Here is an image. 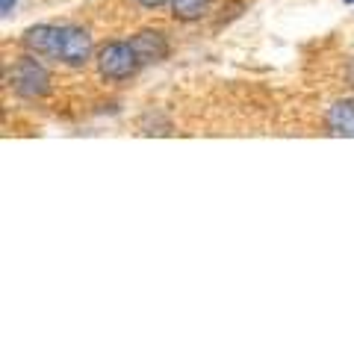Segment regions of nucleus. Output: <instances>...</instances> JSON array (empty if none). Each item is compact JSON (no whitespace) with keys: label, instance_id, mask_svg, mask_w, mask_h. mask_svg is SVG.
<instances>
[{"label":"nucleus","instance_id":"obj_1","mask_svg":"<svg viewBox=\"0 0 354 354\" xmlns=\"http://www.w3.org/2000/svg\"><path fill=\"white\" fill-rule=\"evenodd\" d=\"M24 48L36 57H50L65 65H86L92 59V36L74 24H39L24 32Z\"/></svg>","mask_w":354,"mask_h":354},{"label":"nucleus","instance_id":"obj_2","mask_svg":"<svg viewBox=\"0 0 354 354\" xmlns=\"http://www.w3.org/2000/svg\"><path fill=\"white\" fill-rule=\"evenodd\" d=\"M139 53L133 50V44L127 41H109L106 48L97 53V68H101L104 77H109V80H124V77H130L133 71L139 68Z\"/></svg>","mask_w":354,"mask_h":354},{"label":"nucleus","instance_id":"obj_3","mask_svg":"<svg viewBox=\"0 0 354 354\" xmlns=\"http://www.w3.org/2000/svg\"><path fill=\"white\" fill-rule=\"evenodd\" d=\"M48 83H50V77H48V71L41 68L39 59L24 57V59L15 62V68H12V88L21 97H30V101H32V97H41L44 92H48Z\"/></svg>","mask_w":354,"mask_h":354},{"label":"nucleus","instance_id":"obj_4","mask_svg":"<svg viewBox=\"0 0 354 354\" xmlns=\"http://www.w3.org/2000/svg\"><path fill=\"white\" fill-rule=\"evenodd\" d=\"M130 44H133V50L139 53L142 62H160L169 57V41H165V36L157 30H142Z\"/></svg>","mask_w":354,"mask_h":354},{"label":"nucleus","instance_id":"obj_5","mask_svg":"<svg viewBox=\"0 0 354 354\" xmlns=\"http://www.w3.org/2000/svg\"><path fill=\"white\" fill-rule=\"evenodd\" d=\"M328 127L334 136L354 139V101H339L328 109Z\"/></svg>","mask_w":354,"mask_h":354},{"label":"nucleus","instance_id":"obj_6","mask_svg":"<svg viewBox=\"0 0 354 354\" xmlns=\"http://www.w3.org/2000/svg\"><path fill=\"white\" fill-rule=\"evenodd\" d=\"M209 0H171V12L180 21H198L207 12Z\"/></svg>","mask_w":354,"mask_h":354},{"label":"nucleus","instance_id":"obj_7","mask_svg":"<svg viewBox=\"0 0 354 354\" xmlns=\"http://www.w3.org/2000/svg\"><path fill=\"white\" fill-rule=\"evenodd\" d=\"M12 6H15V0H0V12H3V15L12 12Z\"/></svg>","mask_w":354,"mask_h":354},{"label":"nucleus","instance_id":"obj_8","mask_svg":"<svg viewBox=\"0 0 354 354\" xmlns=\"http://www.w3.org/2000/svg\"><path fill=\"white\" fill-rule=\"evenodd\" d=\"M139 3H142V6H148V9H157V6L165 3V0H139Z\"/></svg>","mask_w":354,"mask_h":354},{"label":"nucleus","instance_id":"obj_9","mask_svg":"<svg viewBox=\"0 0 354 354\" xmlns=\"http://www.w3.org/2000/svg\"><path fill=\"white\" fill-rule=\"evenodd\" d=\"M346 3H354V0H346Z\"/></svg>","mask_w":354,"mask_h":354}]
</instances>
